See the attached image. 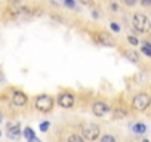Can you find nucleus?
Segmentation results:
<instances>
[{"label": "nucleus", "instance_id": "1", "mask_svg": "<svg viewBox=\"0 0 151 142\" xmlns=\"http://www.w3.org/2000/svg\"><path fill=\"white\" fill-rule=\"evenodd\" d=\"M132 24H133V28L139 33H148L150 31V21L144 14H135Z\"/></svg>", "mask_w": 151, "mask_h": 142}, {"label": "nucleus", "instance_id": "2", "mask_svg": "<svg viewBox=\"0 0 151 142\" xmlns=\"http://www.w3.org/2000/svg\"><path fill=\"white\" fill-rule=\"evenodd\" d=\"M150 102H151L150 95L145 93V92H141V93L135 95L132 105H133V108H135L136 111H141V113H142V111H145V110L150 107Z\"/></svg>", "mask_w": 151, "mask_h": 142}, {"label": "nucleus", "instance_id": "3", "mask_svg": "<svg viewBox=\"0 0 151 142\" xmlns=\"http://www.w3.org/2000/svg\"><path fill=\"white\" fill-rule=\"evenodd\" d=\"M36 108L42 113H49L52 108H53V99L52 96L43 93V95H39L36 98Z\"/></svg>", "mask_w": 151, "mask_h": 142}, {"label": "nucleus", "instance_id": "4", "mask_svg": "<svg viewBox=\"0 0 151 142\" xmlns=\"http://www.w3.org/2000/svg\"><path fill=\"white\" fill-rule=\"evenodd\" d=\"M82 133H83V138L85 139L95 141L99 136V126L95 124V123H86V124L82 126Z\"/></svg>", "mask_w": 151, "mask_h": 142}, {"label": "nucleus", "instance_id": "5", "mask_svg": "<svg viewBox=\"0 0 151 142\" xmlns=\"http://www.w3.org/2000/svg\"><path fill=\"white\" fill-rule=\"evenodd\" d=\"M58 104L59 107L62 108H71L74 105V96L70 93V92H62L59 96H58Z\"/></svg>", "mask_w": 151, "mask_h": 142}, {"label": "nucleus", "instance_id": "6", "mask_svg": "<svg viewBox=\"0 0 151 142\" xmlns=\"http://www.w3.org/2000/svg\"><path fill=\"white\" fill-rule=\"evenodd\" d=\"M98 43L102 44V46H107V47H113L116 46V40L114 37L110 34V33H105V31H101L98 34Z\"/></svg>", "mask_w": 151, "mask_h": 142}, {"label": "nucleus", "instance_id": "7", "mask_svg": "<svg viewBox=\"0 0 151 142\" xmlns=\"http://www.w3.org/2000/svg\"><path fill=\"white\" fill-rule=\"evenodd\" d=\"M108 110H110V107H108V104H105V102H95V104L92 105V113H93L95 115H98V117L105 115V114L108 113Z\"/></svg>", "mask_w": 151, "mask_h": 142}, {"label": "nucleus", "instance_id": "8", "mask_svg": "<svg viewBox=\"0 0 151 142\" xmlns=\"http://www.w3.org/2000/svg\"><path fill=\"white\" fill-rule=\"evenodd\" d=\"M21 136V126L18 123H11L8 124V138L11 139H18Z\"/></svg>", "mask_w": 151, "mask_h": 142}, {"label": "nucleus", "instance_id": "9", "mask_svg": "<svg viewBox=\"0 0 151 142\" xmlns=\"http://www.w3.org/2000/svg\"><path fill=\"white\" fill-rule=\"evenodd\" d=\"M12 101H14V105H17V107H24V105L27 104V95H25L24 92L17 90V92H14Z\"/></svg>", "mask_w": 151, "mask_h": 142}, {"label": "nucleus", "instance_id": "10", "mask_svg": "<svg viewBox=\"0 0 151 142\" xmlns=\"http://www.w3.org/2000/svg\"><path fill=\"white\" fill-rule=\"evenodd\" d=\"M24 136L30 141V142H39V139L34 136V130L31 127H25L24 129Z\"/></svg>", "mask_w": 151, "mask_h": 142}, {"label": "nucleus", "instance_id": "11", "mask_svg": "<svg viewBox=\"0 0 151 142\" xmlns=\"http://www.w3.org/2000/svg\"><path fill=\"white\" fill-rule=\"evenodd\" d=\"M132 130H133L136 135H142V133H145V130H147V126H145L144 123H136V124H133Z\"/></svg>", "mask_w": 151, "mask_h": 142}, {"label": "nucleus", "instance_id": "12", "mask_svg": "<svg viewBox=\"0 0 151 142\" xmlns=\"http://www.w3.org/2000/svg\"><path fill=\"white\" fill-rule=\"evenodd\" d=\"M126 58L130 59L132 62H138V61H139V56H138V53H135V52H127V53H126Z\"/></svg>", "mask_w": 151, "mask_h": 142}, {"label": "nucleus", "instance_id": "13", "mask_svg": "<svg viewBox=\"0 0 151 142\" xmlns=\"http://www.w3.org/2000/svg\"><path fill=\"white\" fill-rule=\"evenodd\" d=\"M144 53H145V56H151V49H150V43H145L144 44V47L141 49Z\"/></svg>", "mask_w": 151, "mask_h": 142}, {"label": "nucleus", "instance_id": "14", "mask_svg": "<svg viewBox=\"0 0 151 142\" xmlns=\"http://www.w3.org/2000/svg\"><path fill=\"white\" fill-rule=\"evenodd\" d=\"M101 141L102 142H116V138L114 136H110V135H105V136L101 138Z\"/></svg>", "mask_w": 151, "mask_h": 142}, {"label": "nucleus", "instance_id": "15", "mask_svg": "<svg viewBox=\"0 0 151 142\" xmlns=\"http://www.w3.org/2000/svg\"><path fill=\"white\" fill-rule=\"evenodd\" d=\"M68 141H77V142H82L83 138L79 136V135H70V136H68Z\"/></svg>", "mask_w": 151, "mask_h": 142}, {"label": "nucleus", "instance_id": "16", "mask_svg": "<svg viewBox=\"0 0 151 142\" xmlns=\"http://www.w3.org/2000/svg\"><path fill=\"white\" fill-rule=\"evenodd\" d=\"M64 5L67 6V8H76V2H74V0H64Z\"/></svg>", "mask_w": 151, "mask_h": 142}, {"label": "nucleus", "instance_id": "17", "mask_svg": "<svg viewBox=\"0 0 151 142\" xmlns=\"http://www.w3.org/2000/svg\"><path fill=\"white\" fill-rule=\"evenodd\" d=\"M127 40H129V43H130V44H133V46H138V44H139V40H138V39H135V37H132V36H129V37H127Z\"/></svg>", "mask_w": 151, "mask_h": 142}, {"label": "nucleus", "instance_id": "18", "mask_svg": "<svg viewBox=\"0 0 151 142\" xmlns=\"http://www.w3.org/2000/svg\"><path fill=\"white\" fill-rule=\"evenodd\" d=\"M47 129H49V121L40 123V130H42V132H47Z\"/></svg>", "mask_w": 151, "mask_h": 142}, {"label": "nucleus", "instance_id": "19", "mask_svg": "<svg viewBox=\"0 0 151 142\" xmlns=\"http://www.w3.org/2000/svg\"><path fill=\"white\" fill-rule=\"evenodd\" d=\"M111 30H113V31H116V33H119V31H120V27L117 25V22H111Z\"/></svg>", "mask_w": 151, "mask_h": 142}, {"label": "nucleus", "instance_id": "20", "mask_svg": "<svg viewBox=\"0 0 151 142\" xmlns=\"http://www.w3.org/2000/svg\"><path fill=\"white\" fill-rule=\"evenodd\" d=\"M110 9H111V12H116V11L119 9V5H117L116 2H113V3L110 5Z\"/></svg>", "mask_w": 151, "mask_h": 142}, {"label": "nucleus", "instance_id": "21", "mask_svg": "<svg viewBox=\"0 0 151 142\" xmlns=\"http://www.w3.org/2000/svg\"><path fill=\"white\" fill-rule=\"evenodd\" d=\"M136 2H138V0H124V3L127 6H133V5H136Z\"/></svg>", "mask_w": 151, "mask_h": 142}, {"label": "nucleus", "instance_id": "22", "mask_svg": "<svg viewBox=\"0 0 151 142\" xmlns=\"http://www.w3.org/2000/svg\"><path fill=\"white\" fill-rule=\"evenodd\" d=\"M80 3H83V5H92V0H80Z\"/></svg>", "mask_w": 151, "mask_h": 142}, {"label": "nucleus", "instance_id": "23", "mask_svg": "<svg viewBox=\"0 0 151 142\" xmlns=\"http://www.w3.org/2000/svg\"><path fill=\"white\" fill-rule=\"evenodd\" d=\"M142 5L144 6H150L151 5V0H142Z\"/></svg>", "mask_w": 151, "mask_h": 142}, {"label": "nucleus", "instance_id": "24", "mask_svg": "<svg viewBox=\"0 0 151 142\" xmlns=\"http://www.w3.org/2000/svg\"><path fill=\"white\" fill-rule=\"evenodd\" d=\"M92 15H93V18H98V11H93V14H92Z\"/></svg>", "mask_w": 151, "mask_h": 142}, {"label": "nucleus", "instance_id": "25", "mask_svg": "<svg viewBox=\"0 0 151 142\" xmlns=\"http://www.w3.org/2000/svg\"><path fill=\"white\" fill-rule=\"evenodd\" d=\"M2 120H3V113L0 111V121H2Z\"/></svg>", "mask_w": 151, "mask_h": 142}, {"label": "nucleus", "instance_id": "26", "mask_svg": "<svg viewBox=\"0 0 151 142\" xmlns=\"http://www.w3.org/2000/svg\"><path fill=\"white\" fill-rule=\"evenodd\" d=\"M14 2H18V0H14Z\"/></svg>", "mask_w": 151, "mask_h": 142}, {"label": "nucleus", "instance_id": "27", "mask_svg": "<svg viewBox=\"0 0 151 142\" xmlns=\"http://www.w3.org/2000/svg\"><path fill=\"white\" fill-rule=\"evenodd\" d=\"M0 135H2V132H0Z\"/></svg>", "mask_w": 151, "mask_h": 142}]
</instances>
